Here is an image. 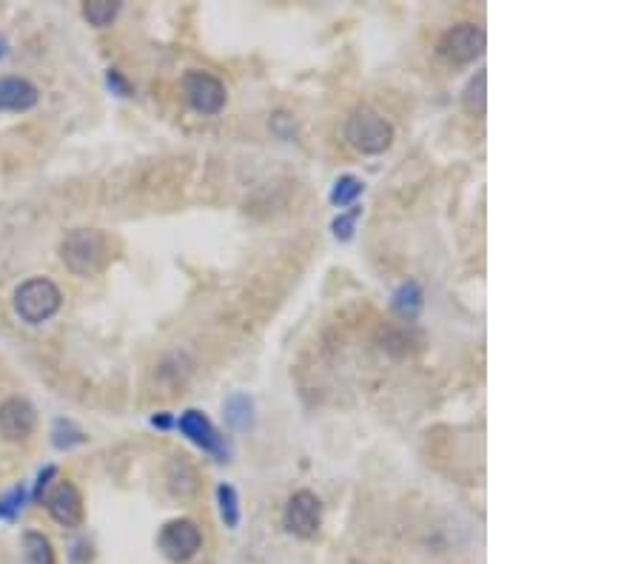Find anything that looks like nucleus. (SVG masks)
Here are the masks:
<instances>
[{"mask_svg": "<svg viewBox=\"0 0 641 564\" xmlns=\"http://www.w3.org/2000/svg\"><path fill=\"white\" fill-rule=\"evenodd\" d=\"M112 257V240L97 228H75L60 243V260L77 277H95Z\"/></svg>", "mask_w": 641, "mask_h": 564, "instance_id": "obj_1", "label": "nucleus"}, {"mask_svg": "<svg viewBox=\"0 0 641 564\" xmlns=\"http://www.w3.org/2000/svg\"><path fill=\"white\" fill-rule=\"evenodd\" d=\"M345 140L362 154H382L394 143V126L374 106H357L345 120Z\"/></svg>", "mask_w": 641, "mask_h": 564, "instance_id": "obj_2", "label": "nucleus"}, {"mask_svg": "<svg viewBox=\"0 0 641 564\" xmlns=\"http://www.w3.org/2000/svg\"><path fill=\"white\" fill-rule=\"evenodd\" d=\"M63 305V294L55 282L46 277H32L15 291V311L23 322L29 325H40V322L52 320Z\"/></svg>", "mask_w": 641, "mask_h": 564, "instance_id": "obj_3", "label": "nucleus"}, {"mask_svg": "<svg viewBox=\"0 0 641 564\" xmlns=\"http://www.w3.org/2000/svg\"><path fill=\"white\" fill-rule=\"evenodd\" d=\"M485 29L476 26V23H459L448 29L442 40H439V55L445 60H451L456 66H468L473 60H479L485 52Z\"/></svg>", "mask_w": 641, "mask_h": 564, "instance_id": "obj_4", "label": "nucleus"}, {"mask_svg": "<svg viewBox=\"0 0 641 564\" xmlns=\"http://www.w3.org/2000/svg\"><path fill=\"white\" fill-rule=\"evenodd\" d=\"M157 545H160L166 559L183 564L194 559L197 550L203 547V533H200L197 522H191V519H174V522H169L160 530Z\"/></svg>", "mask_w": 641, "mask_h": 564, "instance_id": "obj_5", "label": "nucleus"}, {"mask_svg": "<svg viewBox=\"0 0 641 564\" xmlns=\"http://www.w3.org/2000/svg\"><path fill=\"white\" fill-rule=\"evenodd\" d=\"M283 522L288 527V533H294L300 539H314L322 525V502L311 490L294 493L288 499V505H285Z\"/></svg>", "mask_w": 641, "mask_h": 564, "instance_id": "obj_6", "label": "nucleus"}, {"mask_svg": "<svg viewBox=\"0 0 641 564\" xmlns=\"http://www.w3.org/2000/svg\"><path fill=\"white\" fill-rule=\"evenodd\" d=\"M183 92L186 100L191 103V109L203 114H217L226 106V86L223 80H217L208 72H189L183 77Z\"/></svg>", "mask_w": 641, "mask_h": 564, "instance_id": "obj_7", "label": "nucleus"}, {"mask_svg": "<svg viewBox=\"0 0 641 564\" xmlns=\"http://www.w3.org/2000/svg\"><path fill=\"white\" fill-rule=\"evenodd\" d=\"M35 425H38V414L35 408L20 399V396H12L0 405V436L9 439V442H26L32 433H35Z\"/></svg>", "mask_w": 641, "mask_h": 564, "instance_id": "obj_8", "label": "nucleus"}, {"mask_svg": "<svg viewBox=\"0 0 641 564\" xmlns=\"http://www.w3.org/2000/svg\"><path fill=\"white\" fill-rule=\"evenodd\" d=\"M46 508H49V513H52V519H55L57 525L77 527L83 522V496H80V490H77L72 482H60V485L52 490Z\"/></svg>", "mask_w": 641, "mask_h": 564, "instance_id": "obj_9", "label": "nucleus"}, {"mask_svg": "<svg viewBox=\"0 0 641 564\" xmlns=\"http://www.w3.org/2000/svg\"><path fill=\"white\" fill-rule=\"evenodd\" d=\"M38 86L26 77H3L0 80V109L3 112H26L38 103Z\"/></svg>", "mask_w": 641, "mask_h": 564, "instance_id": "obj_10", "label": "nucleus"}, {"mask_svg": "<svg viewBox=\"0 0 641 564\" xmlns=\"http://www.w3.org/2000/svg\"><path fill=\"white\" fill-rule=\"evenodd\" d=\"M180 431L186 433L194 445H200L203 451L223 453L220 436H217V431L211 428V422L200 411H186V414L180 416Z\"/></svg>", "mask_w": 641, "mask_h": 564, "instance_id": "obj_11", "label": "nucleus"}, {"mask_svg": "<svg viewBox=\"0 0 641 564\" xmlns=\"http://www.w3.org/2000/svg\"><path fill=\"white\" fill-rule=\"evenodd\" d=\"M23 562L26 564H55V550L52 542L38 533V530H29L23 536Z\"/></svg>", "mask_w": 641, "mask_h": 564, "instance_id": "obj_12", "label": "nucleus"}, {"mask_svg": "<svg viewBox=\"0 0 641 564\" xmlns=\"http://www.w3.org/2000/svg\"><path fill=\"white\" fill-rule=\"evenodd\" d=\"M117 12H120V3H114V0H89V3L83 6V18L89 20L92 26H97V29L112 26Z\"/></svg>", "mask_w": 641, "mask_h": 564, "instance_id": "obj_13", "label": "nucleus"}, {"mask_svg": "<svg viewBox=\"0 0 641 564\" xmlns=\"http://www.w3.org/2000/svg\"><path fill=\"white\" fill-rule=\"evenodd\" d=\"M394 308L402 317H416L419 308H422V291L416 282H405L399 291L394 294Z\"/></svg>", "mask_w": 641, "mask_h": 564, "instance_id": "obj_14", "label": "nucleus"}, {"mask_svg": "<svg viewBox=\"0 0 641 564\" xmlns=\"http://www.w3.org/2000/svg\"><path fill=\"white\" fill-rule=\"evenodd\" d=\"M217 502H220V516H223L226 527L234 530L240 525V496H237V490L231 485H220L217 488Z\"/></svg>", "mask_w": 641, "mask_h": 564, "instance_id": "obj_15", "label": "nucleus"}, {"mask_svg": "<svg viewBox=\"0 0 641 564\" xmlns=\"http://www.w3.org/2000/svg\"><path fill=\"white\" fill-rule=\"evenodd\" d=\"M362 191H365V183H362L359 177L345 174V177H340V180L334 183V191H331V203H334V206H351V203L357 200Z\"/></svg>", "mask_w": 641, "mask_h": 564, "instance_id": "obj_16", "label": "nucleus"}, {"mask_svg": "<svg viewBox=\"0 0 641 564\" xmlns=\"http://www.w3.org/2000/svg\"><path fill=\"white\" fill-rule=\"evenodd\" d=\"M485 86H488V75L479 72V75L468 83L465 94H462V106L471 114H485V94H488L485 92Z\"/></svg>", "mask_w": 641, "mask_h": 564, "instance_id": "obj_17", "label": "nucleus"}, {"mask_svg": "<svg viewBox=\"0 0 641 564\" xmlns=\"http://www.w3.org/2000/svg\"><path fill=\"white\" fill-rule=\"evenodd\" d=\"M226 414L231 425H237V428H248V425H251V399L243 394L231 396V399L226 402Z\"/></svg>", "mask_w": 641, "mask_h": 564, "instance_id": "obj_18", "label": "nucleus"}, {"mask_svg": "<svg viewBox=\"0 0 641 564\" xmlns=\"http://www.w3.org/2000/svg\"><path fill=\"white\" fill-rule=\"evenodd\" d=\"M357 217H359V208H354V211H348V214L337 217V220H334V234H337L340 240H351L354 226H357Z\"/></svg>", "mask_w": 641, "mask_h": 564, "instance_id": "obj_19", "label": "nucleus"}, {"mask_svg": "<svg viewBox=\"0 0 641 564\" xmlns=\"http://www.w3.org/2000/svg\"><path fill=\"white\" fill-rule=\"evenodd\" d=\"M0 57H3V40H0Z\"/></svg>", "mask_w": 641, "mask_h": 564, "instance_id": "obj_20", "label": "nucleus"}]
</instances>
